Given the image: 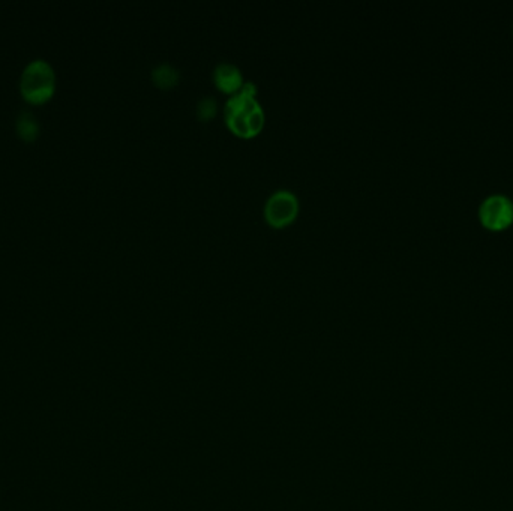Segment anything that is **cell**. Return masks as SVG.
Returning <instances> with one entry per match:
<instances>
[{"instance_id": "obj_1", "label": "cell", "mask_w": 513, "mask_h": 511, "mask_svg": "<svg viewBox=\"0 0 513 511\" xmlns=\"http://www.w3.org/2000/svg\"><path fill=\"white\" fill-rule=\"evenodd\" d=\"M224 119L227 126L244 139L256 137L263 130L265 109L256 98V86L253 82H245L240 91L228 96L224 105Z\"/></svg>"}, {"instance_id": "obj_2", "label": "cell", "mask_w": 513, "mask_h": 511, "mask_svg": "<svg viewBox=\"0 0 513 511\" xmlns=\"http://www.w3.org/2000/svg\"><path fill=\"white\" fill-rule=\"evenodd\" d=\"M56 71L45 59L29 62L20 75V95L27 104L43 105L56 93Z\"/></svg>"}, {"instance_id": "obj_3", "label": "cell", "mask_w": 513, "mask_h": 511, "mask_svg": "<svg viewBox=\"0 0 513 511\" xmlns=\"http://www.w3.org/2000/svg\"><path fill=\"white\" fill-rule=\"evenodd\" d=\"M300 201L296 192L287 188H281L272 192L265 201V219L275 228H283L292 224L299 215Z\"/></svg>"}, {"instance_id": "obj_4", "label": "cell", "mask_w": 513, "mask_h": 511, "mask_svg": "<svg viewBox=\"0 0 513 511\" xmlns=\"http://www.w3.org/2000/svg\"><path fill=\"white\" fill-rule=\"evenodd\" d=\"M479 219L488 230H505L513 224V201L505 194H491L479 206Z\"/></svg>"}, {"instance_id": "obj_5", "label": "cell", "mask_w": 513, "mask_h": 511, "mask_svg": "<svg viewBox=\"0 0 513 511\" xmlns=\"http://www.w3.org/2000/svg\"><path fill=\"white\" fill-rule=\"evenodd\" d=\"M214 82L218 89H221L224 93L233 95L242 89L247 80L244 79L239 66L233 62L222 61L215 66Z\"/></svg>"}, {"instance_id": "obj_6", "label": "cell", "mask_w": 513, "mask_h": 511, "mask_svg": "<svg viewBox=\"0 0 513 511\" xmlns=\"http://www.w3.org/2000/svg\"><path fill=\"white\" fill-rule=\"evenodd\" d=\"M150 77L158 87L169 89L178 84L180 80V71L170 62H162L153 68Z\"/></svg>"}, {"instance_id": "obj_7", "label": "cell", "mask_w": 513, "mask_h": 511, "mask_svg": "<svg viewBox=\"0 0 513 511\" xmlns=\"http://www.w3.org/2000/svg\"><path fill=\"white\" fill-rule=\"evenodd\" d=\"M15 128H17L18 137L23 141H26V143H32V141H35L40 137V123H38L35 116L31 111L20 113Z\"/></svg>"}, {"instance_id": "obj_8", "label": "cell", "mask_w": 513, "mask_h": 511, "mask_svg": "<svg viewBox=\"0 0 513 511\" xmlns=\"http://www.w3.org/2000/svg\"><path fill=\"white\" fill-rule=\"evenodd\" d=\"M218 111L217 101L210 96H205L198 101L197 104V116L201 119V121H208V119L214 118Z\"/></svg>"}]
</instances>
